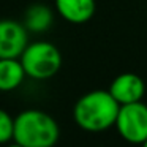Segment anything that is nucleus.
Segmentation results:
<instances>
[{
    "mask_svg": "<svg viewBox=\"0 0 147 147\" xmlns=\"http://www.w3.org/2000/svg\"><path fill=\"white\" fill-rule=\"evenodd\" d=\"M52 24V11L48 7L41 3H35L27 8L26 18H24V26L30 32H45Z\"/></svg>",
    "mask_w": 147,
    "mask_h": 147,
    "instance_id": "nucleus-9",
    "label": "nucleus"
},
{
    "mask_svg": "<svg viewBox=\"0 0 147 147\" xmlns=\"http://www.w3.org/2000/svg\"><path fill=\"white\" fill-rule=\"evenodd\" d=\"M14 133V119L7 111L0 109V144H7L13 139Z\"/></svg>",
    "mask_w": 147,
    "mask_h": 147,
    "instance_id": "nucleus-10",
    "label": "nucleus"
},
{
    "mask_svg": "<svg viewBox=\"0 0 147 147\" xmlns=\"http://www.w3.org/2000/svg\"><path fill=\"white\" fill-rule=\"evenodd\" d=\"M60 138V127L51 114L26 109L14 117L13 141L22 147H54Z\"/></svg>",
    "mask_w": 147,
    "mask_h": 147,
    "instance_id": "nucleus-2",
    "label": "nucleus"
},
{
    "mask_svg": "<svg viewBox=\"0 0 147 147\" xmlns=\"http://www.w3.org/2000/svg\"><path fill=\"white\" fill-rule=\"evenodd\" d=\"M114 127L127 142L142 144L147 139V105L142 101L122 105Z\"/></svg>",
    "mask_w": 147,
    "mask_h": 147,
    "instance_id": "nucleus-4",
    "label": "nucleus"
},
{
    "mask_svg": "<svg viewBox=\"0 0 147 147\" xmlns=\"http://www.w3.org/2000/svg\"><path fill=\"white\" fill-rule=\"evenodd\" d=\"M120 105L109 90H90L76 101L73 117L78 127L89 133H101L115 125Z\"/></svg>",
    "mask_w": 147,
    "mask_h": 147,
    "instance_id": "nucleus-1",
    "label": "nucleus"
},
{
    "mask_svg": "<svg viewBox=\"0 0 147 147\" xmlns=\"http://www.w3.org/2000/svg\"><path fill=\"white\" fill-rule=\"evenodd\" d=\"M26 26L11 19H0V59H19L27 48Z\"/></svg>",
    "mask_w": 147,
    "mask_h": 147,
    "instance_id": "nucleus-5",
    "label": "nucleus"
},
{
    "mask_svg": "<svg viewBox=\"0 0 147 147\" xmlns=\"http://www.w3.org/2000/svg\"><path fill=\"white\" fill-rule=\"evenodd\" d=\"M111 95L117 100L119 105H130L141 101L146 93V84L142 78L134 73H122L109 86Z\"/></svg>",
    "mask_w": 147,
    "mask_h": 147,
    "instance_id": "nucleus-6",
    "label": "nucleus"
},
{
    "mask_svg": "<svg viewBox=\"0 0 147 147\" xmlns=\"http://www.w3.org/2000/svg\"><path fill=\"white\" fill-rule=\"evenodd\" d=\"M19 60L27 76L38 81L55 76L62 67L60 51L57 46L49 41H36L27 45Z\"/></svg>",
    "mask_w": 147,
    "mask_h": 147,
    "instance_id": "nucleus-3",
    "label": "nucleus"
},
{
    "mask_svg": "<svg viewBox=\"0 0 147 147\" xmlns=\"http://www.w3.org/2000/svg\"><path fill=\"white\" fill-rule=\"evenodd\" d=\"M8 147H22V146H21V144H18V142H14V144H10Z\"/></svg>",
    "mask_w": 147,
    "mask_h": 147,
    "instance_id": "nucleus-11",
    "label": "nucleus"
},
{
    "mask_svg": "<svg viewBox=\"0 0 147 147\" xmlns=\"http://www.w3.org/2000/svg\"><path fill=\"white\" fill-rule=\"evenodd\" d=\"M141 146H142V147H147V139H146V141H144V142H142V144H141Z\"/></svg>",
    "mask_w": 147,
    "mask_h": 147,
    "instance_id": "nucleus-12",
    "label": "nucleus"
},
{
    "mask_svg": "<svg viewBox=\"0 0 147 147\" xmlns=\"http://www.w3.org/2000/svg\"><path fill=\"white\" fill-rule=\"evenodd\" d=\"M26 76L19 59H0V92H11L18 89Z\"/></svg>",
    "mask_w": 147,
    "mask_h": 147,
    "instance_id": "nucleus-8",
    "label": "nucleus"
},
{
    "mask_svg": "<svg viewBox=\"0 0 147 147\" xmlns=\"http://www.w3.org/2000/svg\"><path fill=\"white\" fill-rule=\"evenodd\" d=\"M55 8L65 21L71 24H84L95 14V0H55Z\"/></svg>",
    "mask_w": 147,
    "mask_h": 147,
    "instance_id": "nucleus-7",
    "label": "nucleus"
}]
</instances>
